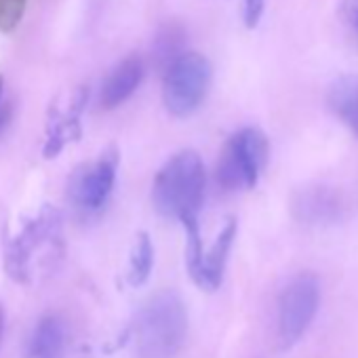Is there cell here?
<instances>
[{"label":"cell","mask_w":358,"mask_h":358,"mask_svg":"<svg viewBox=\"0 0 358 358\" xmlns=\"http://www.w3.org/2000/svg\"><path fill=\"white\" fill-rule=\"evenodd\" d=\"M341 17L343 24L358 36V0H343L341 5Z\"/></svg>","instance_id":"obj_18"},{"label":"cell","mask_w":358,"mask_h":358,"mask_svg":"<svg viewBox=\"0 0 358 358\" xmlns=\"http://www.w3.org/2000/svg\"><path fill=\"white\" fill-rule=\"evenodd\" d=\"M188 335L184 299L164 289L143 301L135 318V348L141 358H175Z\"/></svg>","instance_id":"obj_3"},{"label":"cell","mask_w":358,"mask_h":358,"mask_svg":"<svg viewBox=\"0 0 358 358\" xmlns=\"http://www.w3.org/2000/svg\"><path fill=\"white\" fill-rule=\"evenodd\" d=\"M89 99V89H76L64 106H55L49 116L47 124V141H45V156L55 158L70 141L78 139L80 135V116Z\"/></svg>","instance_id":"obj_8"},{"label":"cell","mask_w":358,"mask_h":358,"mask_svg":"<svg viewBox=\"0 0 358 358\" xmlns=\"http://www.w3.org/2000/svg\"><path fill=\"white\" fill-rule=\"evenodd\" d=\"M337 209H339V203L335 201V196L322 188L306 190L295 201V215L308 224L331 222L335 217Z\"/></svg>","instance_id":"obj_13"},{"label":"cell","mask_w":358,"mask_h":358,"mask_svg":"<svg viewBox=\"0 0 358 358\" xmlns=\"http://www.w3.org/2000/svg\"><path fill=\"white\" fill-rule=\"evenodd\" d=\"M234 238H236V220H228L226 226L220 230L217 238L213 241V245L207 251H203L196 268L190 272L192 280L203 291L220 289V285L224 280L226 264H228V257H230V249L234 245Z\"/></svg>","instance_id":"obj_9"},{"label":"cell","mask_w":358,"mask_h":358,"mask_svg":"<svg viewBox=\"0 0 358 358\" xmlns=\"http://www.w3.org/2000/svg\"><path fill=\"white\" fill-rule=\"evenodd\" d=\"M9 118H11V108H9V106H5L3 110H0V131H3V129L7 127Z\"/></svg>","instance_id":"obj_19"},{"label":"cell","mask_w":358,"mask_h":358,"mask_svg":"<svg viewBox=\"0 0 358 358\" xmlns=\"http://www.w3.org/2000/svg\"><path fill=\"white\" fill-rule=\"evenodd\" d=\"M3 335H5V308L0 306V343H3Z\"/></svg>","instance_id":"obj_20"},{"label":"cell","mask_w":358,"mask_h":358,"mask_svg":"<svg viewBox=\"0 0 358 358\" xmlns=\"http://www.w3.org/2000/svg\"><path fill=\"white\" fill-rule=\"evenodd\" d=\"M152 268H154V245L145 232H139L135 236V245L129 259V282L133 287L143 285L150 278Z\"/></svg>","instance_id":"obj_14"},{"label":"cell","mask_w":358,"mask_h":358,"mask_svg":"<svg viewBox=\"0 0 358 358\" xmlns=\"http://www.w3.org/2000/svg\"><path fill=\"white\" fill-rule=\"evenodd\" d=\"M62 255V213L51 205H43L36 213L24 217L5 243L7 274L22 285H32L53 272Z\"/></svg>","instance_id":"obj_1"},{"label":"cell","mask_w":358,"mask_h":358,"mask_svg":"<svg viewBox=\"0 0 358 358\" xmlns=\"http://www.w3.org/2000/svg\"><path fill=\"white\" fill-rule=\"evenodd\" d=\"M329 108L331 112L354 133L358 135V76L343 74L329 87Z\"/></svg>","instance_id":"obj_12"},{"label":"cell","mask_w":358,"mask_h":358,"mask_svg":"<svg viewBox=\"0 0 358 358\" xmlns=\"http://www.w3.org/2000/svg\"><path fill=\"white\" fill-rule=\"evenodd\" d=\"M207 192V169L194 150L171 156L154 177L152 203L164 217L179 224L199 220Z\"/></svg>","instance_id":"obj_2"},{"label":"cell","mask_w":358,"mask_h":358,"mask_svg":"<svg viewBox=\"0 0 358 358\" xmlns=\"http://www.w3.org/2000/svg\"><path fill=\"white\" fill-rule=\"evenodd\" d=\"M3 89H5V83H3V78H0V99H3Z\"/></svg>","instance_id":"obj_21"},{"label":"cell","mask_w":358,"mask_h":358,"mask_svg":"<svg viewBox=\"0 0 358 358\" xmlns=\"http://www.w3.org/2000/svg\"><path fill=\"white\" fill-rule=\"evenodd\" d=\"M66 350V322L57 314H45L32 329L24 358H62Z\"/></svg>","instance_id":"obj_11"},{"label":"cell","mask_w":358,"mask_h":358,"mask_svg":"<svg viewBox=\"0 0 358 358\" xmlns=\"http://www.w3.org/2000/svg\"><path fill=\"white\" fill-rule=\"evenodd\" d=\"M270 154L268 137L257 127L236 131L224 145L217 162V184L228 190L255 188L266 169Z\"/></svg>","instance_id":"obj_5"},{"label":"cell","mask_w":358,"mask_h":358,"mask_svg":"<svg viewBox=\"0 0 358 358\" xmlns=\"http://www.w3.org/2000/svg\"><path fill=\"white\" fill-rule=\"evenodd\" d=\"M28 0H0V32H13L26 13Z\"/></svg>","instance_id":"obj_16"},{"label":"cell","mask_w":358,"mask_h":358,"mask_svg":"<svg viewBox=\"0 0 358 358\" xmlns=\"http://www.w3.org/2000/svg\"><path fill=\"white\" fill-rule=\"evenodd\" d=\"M143 74H145V64L139 55H127L124 59H120L103 80L101 97H99L101 108L114 110L122 106L127 99H131V95L139 89Z\"/></svg>","instance_id":"obj_10"},{"label":"cell","mask_w":358,"mask_h":358,"mask_svg":"<svg viewBox=\"0 0 358 358\" xmlns=\"http://www.w3.org/2000/svg\"><path fill=\"white\" fill-rule=\"evenodd\" d=\"M184 43V36L177 28H169L158 36V45H156V57L160 59V64L166 68L177 55H182L184 51L179 49Z\"/></svg>","instance_id":"obj_15"},{"label":"cell","mask_w":358,"mask_h":358,"mask_svg":"<svg viewBox=\"0 0 358 358\" xmlns=\"http://www.w3.org/2000/svg\"><path fill=\"white\" fill-rule=\"evenodd\" d=\"M118 171V152L114 148L101 152V156L93 162L80 164L68 184V196L72 205L83 213H99L116 184Z\"/></svg>","instance_id":"obj_7"},{"label":"cell","mask_w":358,"mask_h":358,"mask_svg":"<svg viewBox=\"0 0 358 358\" xmlns=\"http://www.w3.org/2000/svg\"><path fill=\"white\" fill-rule=\"evenodd\" d=\"M213 78L209 59L196 51L177 55L162 76V101L169 114L177 118L192 116L207 99Z\"/></svg>","instance_id":"obj_4"},{"label":"cell","mask_w":358,"mask_h":358,"mask_svg":"<svg viewBox=\"0 0 358 358\" xmlns=\"http://www.w3.org/2000/svg\"><path fill=\"white\" fill-rule=\"evenodd\" d=\"M266 9V0H245L243 3V17H245V26L247 28H257V24L262 22Z\"/></svg>","instance_id":"obj_17"},{"label":"cell","mask_w":358,"mask_h":358,"mask_svg":"<svg viewBox=\"0 0 358 358\" xmlns=\"http://www.w3.org/2000/svg\"><path fill=\"white\" fill-rule=\"evenodd\" d=\"M320 287L316 276L299 274L282 291L278 301V345L280 350L293 348L308 331L316 316Z\"/></svg>","instance_id":"obj_6"}]
</instances>
